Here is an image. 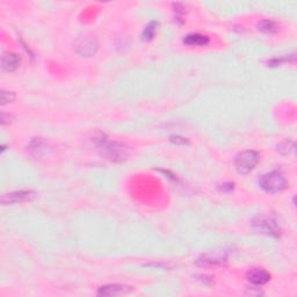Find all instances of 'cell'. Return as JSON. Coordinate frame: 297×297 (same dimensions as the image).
Instances as JSON below:
<instances>
[{"instance_id": "obj_1", "label": "cell", "mask_w": 297, "mask_h": 297, "mask_svg": "<svg viewBox=\"0 0 297 297\" xmlns=\"http://www.w3.org/2000/svg\"><path fill=\"white\" fill-rule=\"evenodd\" d=\"M97 147L106 159L113 162H123L128 159L129 148L119 142H111L104 137L97 140Z\"/></svg>"}, {"instance_id": "obj_2", "label": "cell", "mask_w": 297, "mask_h": 297, "mask_svg": "<svg viewBox=\"0 0 297 297\" xmlns=\"http://www.w3.org/2000/svg\"><path fill=\"white\" fill-rule=\"evenodd\" d=\"M259 185L265 192L279 193L287 187V180L285 175L279 171H272L264 174L259 180Z\"/></svg>"}, {"instance_id": "obj_3", "label": "cell", "mask_w": 297, "mask_h": 297, "mask_svg": "<svg viewBox=\"0 0 297 297\" xmlns=\"http://www.w3.org/2000/svg\"><path fill=\"white\" fill-rule=\"evenodd\" d=\"M260 155L258 152L253 150L243 151L237 154L235 159V167L239 174H247L253 171L258 162H259Z\"/></svg>"}, {"instance_id": "obj_4", "label": "cell", "mask_w": 297, "mask_h": 297, "mask_svg": "<svg viewBox=\"0 0 297 297\" xmlns=\"http://www.w3.org/2000/svg\"><path fill=\"white\" fill-rule=\"evenodd\" d=\"M252 228L257 232L264 233V235L279 237L280 236V226L278 222L272 217L267 216H258L252 221Z\"/></svg>"}, {"instance_id": "obj_5", "label": "cell", "mask_w": 297, "mask_h": 297, "mask_svg": "<svg viewBox=\"0 0 297 297\" xmlns=\"http://www.w3.org/2000/svg\"><path fill=\"white\" fill-rule=\"evenodd\" d=\"M98 40L93 35L85 34L80 36L74 43V49L76 51L83 57H91L93 56L98 50Z\"/></svg>"}, {"instance_id": "obj_6", "label": "cell", "mask_w": 297, "mask_h": 297, "mask_svg": "<svg viewBox=\"0 0 297 297\" xmlns=\"http://www.w3.org/2000/svg\"><path fill=\"white\" fill-rule=\"evenodd\" d=\"M35 197H36V193L33 190H16V192L3 194L1 196V204L12 206V204L28 202V201L34 200Z\"/></svg>"}, {"instance_id": "obj_7", "label": "cell", "mask_w": 297, "mask_h": 297, "mask_svg": "<svg viewBox=\"0 0 297 297\" xmlns=\"http://www.w3.org/2000/svg\"><path fill=\"white\" fill-rule=\"evenodd\" d=\"M226 261H228L226 251H214L199 258L196 264L200 266H213V265H223Z\"/></svg>"}, {"instance_id": "obj_8", "label": "cell", "mask_w": 297, "mask_h": 297, "mask_svg": "<svg viewBox=\"0 0 297 297\" xmlns=\"http://www.w3.org/2000/svg\"><path fill=\"white\" fill-rule=\"evenodd\" d=\"M132 292V287H128V286L125 285H108L104 286L99 289L98 295L99 296H105V297H111V296H123L129 294Z\"/></svg>"}, {"instance_id": "obj_9", "label": "cell", "mask_w": 297, "mask_h": 297, "mask_svg": "<svg viewBox=\"0 0 297 297\" xmlns=\"http://www.w3.org/2000/svg\"><path fill=\"white\" fill-rule=\"evenodd\" d=\"M247 280L256 286H263L271 280V275L261 268H253L247 273Z\"/></svg>"}, {"instance_id": "obj_10", "label": "cell", "mask_w": 297, "mask_h": 297, "mask_svg": "<svg viewBox=\"0 0 297 297\" xmlns=\"http://www.w3.org/2000/svg\"><path fill=\"white\" fill-rule=\"evenodd\" d=\"M20 65V57L13 52H7L3 54L1 57V68L6 72H13L19 68Z\"/></svg>"}, {"instance_id": "obj_11", "label": "cell", "mask_w": 297, "mask_h": 297, "mask_svg": "<svg viewBox=\"0 0 297 297\" xmlns=\"http://www.w3.org/2000/svg\"><path fill=\"white\" fill-rule=\"evenodd\" d=\"M48 144L42 139H34L28 146V150H29L30 153L38 158L44 157L48 153Z\"/></svg>"}, {"instance_id": "obj_12", "label": "cell", "mask_w": 297, "mask_h": 297, "mask_svg": "<svg viewBox=\"0 0 297 297\" xmlns=\"http://www.w3.org/2000/svg\"><path fill=\"white\" fill-rule=\"evenodd\" d=\"M209 43V38L201 34H189L183 38V44L189 47H204Z\"/></svg>"}, {"instance_id": "obj_13", "label": "cell", "mask_w": 297, "mask_h": 297, "mask_svg": "<svg viewBox=\"0 0 297 297\" xmlns=\"http://www.w3.org/2000/svg\"><path fill=\"white\" fill-rule=\"evenodd\" d=\"M258 29L263 33L266 34H273L278 31V24L272 20H261L259 23H258Z\"/></svg>"}, {"instance_id": "obj_14", "label": "cell", "mask_w": 297, "mask_h": 297, "mask_svg": "<svg viewBox=\"0 0 297 297\" xmlns=\"http://www.w3.org/2000/svg\"><path fill=\"white\" fill-rule=\"evenodd\" d=\"M155 31H157V22H151L148 26L146 28V30L143 31V40L144 41H148L151 38H153L155 35Z\"/></svg>"}, {"instance_id": "obj_15", "label": "cell", "mask_w": 297, "mask_h": 297, "mask_svg": "<svg viewBox=\"0 0 297 297\" xmlns=\"http://www.w3.org/2000/svg\"><path fill=\"white\" fill-rule=\"evenodd\" d=\"M14 99H15V94H14L13 92L1 91V94H0V102H1V106L10 104V102L14 101Z\"/></svg>"}, {"instance_id": "obj_16", "label": "cell", "mask_w": 297, "mask_h": 297, "mask_svg": "<svg viewBox=\"0 0 297 297\" xmlns=\"http://www.w3.org/2000/svg\"><path fill=\"white\" fill-rule=\"evenodd\" d=\"M293 61V59H294V55L292 56V57H287V56H281V57H279V58H274V59H272L271 62H268V66H279V65H281V64H284V63H286V62H289V61Z\"/></svg>"}, {"instance_id": "obj_17", "label": "cell", "mask_w": 297, "mask_h": 297, "mask_svg": "<svg viewBox=\"0 0 297 297\" xmlns=\"http://www.w3.org/2000/svg\"><path fill=\"white\" fill-rule=\"evenodd\" d=\"M171 141L172 142H174V143H182V144H187L188 142H187V141L185 140V139H181V137H171Z\"/></svg>"}]
</instances>
